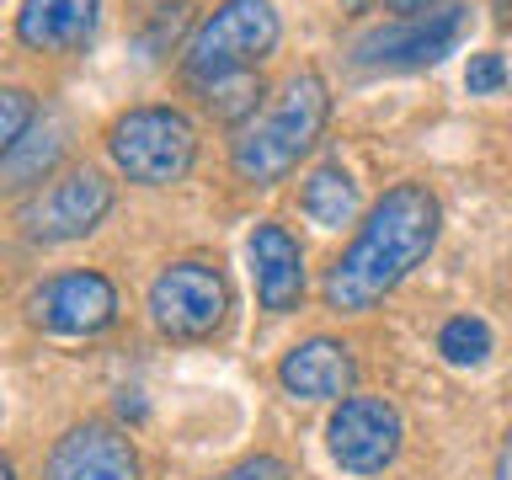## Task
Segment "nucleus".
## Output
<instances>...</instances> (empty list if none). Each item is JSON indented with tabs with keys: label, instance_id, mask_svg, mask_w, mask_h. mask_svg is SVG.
<instances>
[{
	"label": "nucleus",
	"instance_id": "1",
	"mask_svg": "<svg viewBox=\"0 0 512 480\" xmlns=\"http://www.w3.org/2000/svg\"><path fill=\"white\" fill-rule=\"evenodd\" d=\"M443 230V208L422 182H400L368 208L352 246L326 272V304L336 315H363L384 294H395L432 256Z\"/></svg>",
	"mask_w": 512,
	"mask_h": 480
},
{
	"label": "nucleus",
	"instance_id": "2",
	"mask_svg": "<svg viewBox=\"0 0 512 480\" xmlns=\"http://www.w3.org/2000/svg\"><path fill=\"white\" fill-rule=\"evenodd\" d=\"M326 112H331V91L315 70H299L283 80V91L267 102V112L240 128L235 150H230V166L240 182L251 187H272L283 182L288 171L310 155V144L320 139L326 128Z\"/></svg>",
	"mask_w": 512,
	"mask_h": 480
},
{
	"label": "nucleus",
	"instance_id": "3",
	"mask_svg": "<svg viewBox=\"0 0 512 480\" xmlns=\"http://www.w3.org/2000/svg\"><path fill=\"white\" fill-rule=\"evenodd\" d=\"M278 43V11L267 0H224L208 22L192 32L182 54V80L192 91H214L219 80L251 75Z\"/></svg>",
	"mask_w": 512,
	"mask_h": 480
},
{
	"label": "nucleus",
	"instance_id": "4",
	"mask_svg": "<svg viewBox=\"0 0 512 480\" xmlns=\"http://www.w3.org/2000/svg\"><path fill=\"white\" fill-rule=\"evenodd\" d=\"M107 155L128 182L139 187H171L182 182L198 160V128L176 107H128L107 128Z\"/></svg>",
	"mask_w": 512,
	"mask_h": 480
},
{
	"label": "nucleus",
	"instance_id": "5",
	"mask_svg": "<svg viewBox=\"0 0 512 480\" xmlns=\"http://www.w3.org/2000/svg\"><path fill=\"white\" fill-rule=\"evenodd\" d=\"M464 38H470V6H443L422 16H400L390 27H368L352 48V59L363 70H427V64H443Z\"/></svg>",
	"mask_w": 512,
	"mask_h": 480
},
{
	"label": "nucleus",
	"instance_id": "6",
	"mask_svg": "<svg viewBox=\"0 0 512 480\" xmlns=\"http://www.w3.org/2000/svg\"><path fill=\"white\" fill-rule=\"evenodd\" d=\"M230 315V283L208 262H171L150 283V320L171 342H203Z\"/></svg>",
	"mask_w": 512,
	"mask_h": 480
},
{
	"label": "nucleus",
	"instance_id": "7",
	"mask_svg": "<svg viewBox=\"0 0 512 480\" xmlns=\"http://www.w3.org/2000/svg\"><path fill=\"white\" fill-rule=\"evenodd\" d=\"M406 438V422L384 395H347L326 422V448L331 459L352 475H379L390 470Z\"/></svg>",
	"mask_w": 512,
	"mask_h": 480
},
{
	"label": "nucleus",
	"instance_id": "8",
	"mask_svg": "<svg viewBox=\"0 0 512 480\" xmlns=\"http://www.w3.org/2000/svg\"><path fill=\"white\" fill-rule=\"evenodd\" d=\"M107 208H112V182L107 176L102 171H70L48 192H38V198L16 214V224H22V235L38 240V246H59V240L91 235L96 224L107 219Z\"/></svg>",
	"mask_w": 512,
	"mask_h": 480
},
{
	"label": "nucleus",
	"instance_id": "9",
	"mask_svg": "<svg viewBox=\"0 0 512 480\" xmlns=\"http://www.w3.org/2000/svg\"><path fill=\"white\" fill-rule=\"evenodd\" d=\"M27 320L54 336H96L118 320V288L102 272H59L27 299Z\"/></svg>",
	"mask_w": 512,
	"mask_h": 480
},
{
	"label": "nucleus",
	"instance_id": "10",
	"mask_svg": "<svg viewBox=\"0 0 512 480\" xmlns=\"http://www.w3.org/2000/svg\"><path fill=\"white\" fill-rule=\"evenodd\" d=\"M43 480H139V454L118 427L80 422L54 443Z\"/></svg>",
	"mask_w": 512,
	"mask_h": 480
},
{
	"label": "nucleus",
	"instance_id": "11",
	"mask_svg": "<svg viewBox=\"0 0 512 480\" xmlns=\"http://www.w3.org/2000/svg\"><path fill=\"white\" fill-rule=\"evenodd\" d=\"M278 384L299 400H347L352 384H358V358L336 336H310V342L283 352Z\"/></svg>",
	"mask_w": 512,
	"mask_h": 480
},
{
	"label": "nucleus",
	"instance_id": "12",
	"mask_svg": "<svg viewBox=\"0 0 512 480\" xmlns=\"http://www.w3.org/2000/svg\"><path fill=\"white\" fill-rule=\"evenodd\" d=\"M251 272H256V299L272 315L299 310L304 299V251L283 224H256L251 230Z\"/></svg>",
	"mask_w": 512,
	"mask_h": 480
},
{
	"label": "nucleus",
	"instance_id": "13",
	"mask_svg": "<svg viewBox=\"0 0 512 480\" xmlns=\"http://www.w3.org/2000/svg\"><path fill=\"white\" fill-rule=\"evenodd\" d=\"M102 0H22L16 11V38L38 54H75L91 43Z\"/></svg>",
	"mask_w": 512,
	"mask_h": 480
},
{
	"label": "nucleus",
	"instance_id": "14",
	"mask_svg": "<svg viewBox=\"0 0 512 480\" xmlns=\"http://www.w3.org/2000/svg\"><path fill=\"white\" fill-rule=\"evenodd\" d=\"M299 203L320 230H342V224H352V214H358V182H352V171H342V166H320L310 182H304Z\"/></svg>",
	"mask_w": 512,
	"mask_h": 480
},
{
	"label": "nucleus",
	"instance_id": "15",
	"mask_svg": "<svg viewBox=\"0 0 512 480\" xmlns=\"http://www.w3.org/2000/svg\"><path fill=\"white\" fill-rule=\"evenodd\" d=\"M59 155H64V128L48 118V123H38V134H27L22 144L6 150V187L43 182V171H54Z\"/></svg>",
	"mask_w": 512,
	"mask_h": 480
},
{
	"label": "nucleus",
	"instance_id": "16",
	"mask_svg": "<svg viewBox=\"0 0 512 480\" xmlns=\"http://www.w3.org/2000/svg\"><path fill=\"white\" fill-rule=\"evenodd\" d=\"M438 352L448 363H459V368H470V363H480L491 352V326L480 315H454L448 326L438 331Z\"/></svg>",
	"mask_w": 512,
	"mask_h": 480
},
{
	"label": "nucleus",
	"instance_id": "17",
	"mask_svg": "<svg viewBox=\"0 0 512 480\" xmlns=\"http://www.w3.org/2000/svg\"><path fill=\"white\" fill-rule=\"evenodd\" d=\"M256 96H262V86H256V75H235V80H219L214 91H203V102L219 112V118H256Z\"/></svg>",
	"mask_w": 512,
	"mask_h": 480
},
{
	"label": "nucleus",
	"instance_id": "18",
	"mask_svg": "<svg viewBox=\"0 0 512 480\" xmlns=\"http://www.w3.org/2000/svg\"><path fill=\"white\" fill-rule=\"evenodd\" d=\"M27 123H32V96L27 91H0V144H22L27 139Z\"/></svg>",
	"mask_w": 512,
	"mask_h": 480
},
{
	"label": "nucleus",
	"instance_id": "19",
	"mask_svg": "<svg viewBox=\"0 0 512 480\" xmlns=\"http://www.w3.org/2000/svg\"><path fill=\"white\" fill-rule=\"evenodd\" d=\"M464 86H470V96H496L507 86V59L502 54H475L470 70H464Z\"/></svg>",
	"mask_w": 512,
	"mask_h": 480
},
{
	"label": "nucleus",
	"instance_id": "20",
	"mask_svg": "<svg viewBox=\"0 0 512 480\" xmlns=\"http://www.w3.org/2000/svg\"><path fill=\"white\" fill-rule=\"evenodd\" d=\"M214 480H294L288 475V464L283 459H272V454H256V459H240L235 470H224Z\"/></svg>",
	"mask_w": 512,
	"mask_h": 480
},
{
	"label": "nucleus",
	"instance_id": "21",
	"mask_svg": "<svg viewBox=\"0 0 512 480\" xmlns=\"http://www.w3.org/2000/svg\"><path fill=\"white\" fill-rule=\"evenodd\" d=\"M491 480H512V427H507V443H502V454H496V475Z\"/></svg>",
	"mask_w": 512,
	"mask_h": 480
},
{
	"label": "nucleus",
	"instance_id": "22",
	"mask_svg": "<svg viewBox=\"0 0 512 480\" xmlns=\"http://www.w3.org/2000/svg\"><path fill=\"white\" fill-rule=\"evenodd\" d=\"M390 11H406V16H422V11H432L438 0H384Z\"/></svg>",
	"mask_w": 512,
	"mask_h": 480
}]
</instances>
